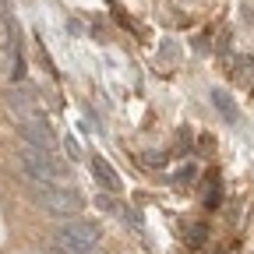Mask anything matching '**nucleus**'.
<instances>
[{"mask_svg": "<svg viewBox=\"0 0 254 254\" xmlns=\"http://www.w3.org/2000/svg\"><path fill=\"white\" fill-rule=\"evenodd\" d=\"M18 159H21L25 177L36 184L39 190H43V187H67V180H71L67 166L60 163V155H57V152H43V148L25 145V148L18 152Z\"/></svg>", "mask_w": 254, "mask_h": 254, "instance_id": "obj_1", "label": "nucleus"}, {"mask_svg": "<svg viewBox=\"0 0 254 254\" xmlns=\"http://www.w3.org/2000/svg\"><path fill=\"white\" fill-rule=\"evenodd\" d=\"M57 247L64 254H95L99 251V230L85 219H67L57 233Z\"/></svg>", "mask_w": 254, "mask_h": 254, "instance_id": "obj_2", "label": "nucleus"}, {"mask_svg": "<svg viewBox=\"0 0 254 254\" xmlns=\"http://www.w3.org/2000/svg\"><path fill=\"white\" fill-rule=\"evenodd\" d=\"M39 198H43V205H46L53 215L78 219V208H81L78 190H71V187H43V190H39Z\"/></svg>", "mask_w": 254, "mask_h": 254, "instance_id": "obj_3", "label": "nucleus"}, {"mask_svg": "<svg viewBox=\"0 0 254 254\" xmlns=\"http://www.w3.org/2000/svg\"><path fill=\"white\" fill-rule=\"evenodd\" d=\"M18 131H21L25 145H32V148L57 152V145H60V138H57V131L50 127V120H46V117H39V120H28V124H18Z\"/></svg>", "mask_w": 254, "mask_h": 254, "instance_id": "obj_4", "label": "nucleus"}, {"mask_svg": "<svg viewBox=\"0 0 254 254\" xmlns=\"http://www.w3.org/2000/svg\"><path fill=\"white\" fill-rule=\"evenodd\" d=\"M7 110L18 117V124H28V120L46 117V113L39 110V103L32 99V92H28V88H11V92H7Z\"/></svg>", "mask_w": 254, "mask_h": 254, "instance_id": "obj_5", "label": "nucleus"}, {"mask_svg": "<svg viewBox=\"0 0 254 254\" xmlns=\"http://www.w3.org/2000/svg\"><path fill=\"white\" fill-rule=\"evenodd\" d=\"M92 173L99 177V184L106 187V194H117V190L124 187V184H120V173H117V170L106 163L103 155H95V159H92Z\"/></svg>", "mask_w": 254, "mask_h": 254, "instance_id": "obj_6", "label": "nucleus"}, {"mask_svg": "<svg viewBox=\"0 0 254 254\" xmlns=\"http://www.w3.org/2000/svg\"><path fill=\"white\" fill-rule=\"evenodd\" d=\"M212 103L222 110V117H226V120H237V106L230 103V95H226V92H212Z\"/></svg>", "mask_w": 254, "mask_h": 254, "instance_id": "obj_7", "label": "nucleus"}, {"mask_svg": "<svg viewBox=\"0 0 254 254\" xmlns=\"http://www.w3.org/2000/svg\"><path fill=\"white\" fill-rule=\"evenodd\" d=\"M194 177H198V170H194V166H184V170H180V173H177L173 180H177V184H190Z\"/></svg>", "mask_w": 254, "mask_h": 254, "instance_id": "obj_8", "label": "nucleus"}, {"mask_svg": "<svg viewBox=\"0 0 254 254\" xmlns=\"http://www.w3.org/2000/svg\"><path fill=\"white\" fill-rule=\"evenodd\" d=\"M190 237H194L190 244H205V226H194V230H190Z\"/></svg>", "mask_w": 254, "mask_h": 254, "instance_id": "obj_9", "label": "nucleus"}, {"mask_svg": "<svg viewBox=\"0 0 254 254\" xmlns=\"http://www.w3.org/2000/svg\"><path fill=\"white\" fill-rule=\"evenodd\" d=\"M64 145H67V152H71V155H74V159H78V155H81V145H78V141H74V138H67V141H64Z\"/></svg>", "mask_w": 254, "mask_h": 254, "instance_id": "obj_10", "label": "nucleus"}]
</instances>
